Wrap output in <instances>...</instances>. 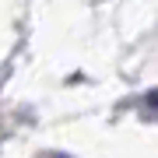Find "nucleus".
Wrapping results in <instances>:
<instances>
[{"label": "nucleus", "instance_id": "obj_1", "mask_svg": "<svg viewBox=\"0 0 158 158\" xmlns=\"http://www.w3.org/2000/svg\"><path fill=\"white\" fill-rule=\"evenodd\" d=\"M49 158H67V155H49Z\"/></svg>", "mask_w": 158, "mask_h": 158}]
</instances>
